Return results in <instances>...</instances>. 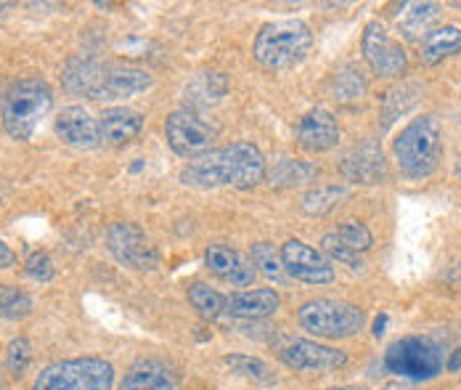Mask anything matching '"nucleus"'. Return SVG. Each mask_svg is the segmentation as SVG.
<instances>
[{
    "label": "nucleus",
    "instance_id": "f257e3e1",
    "mask_svg": "<svg viewBox=\"0 0 461 390\" xmlns=\"http://www.w3.org/2000/svg\"><path fill=\"white\" fill-rule=\"evenodd\" d=\"M393 157L401 173L411 181L429 178L443 159V128L438 117H414L393 141Z\"/></svg>",
    "mask_w": 461,
    "mask_h": 390
},
{
    "label": "nucleus",
    "instance_id": "f03ea898",
    "mask_svg": "<svg viewBox=\"0 0 461 390\" xmlns=\"http://www.w3.org/2000/svg\"><path fill=\"white\" fill-rule=\"evenodd\" d=\"M53 106V91L46 80L41 77H27L5 88L0 96V117L3 128L11 139L16 141H30Z\"/></svg>",
    "mask_w": 461,
    "mask_h": 390
},
{
    "label": "nucleus",
    "instance_id": "7ed1b4c3",
    "mask_svg": "<svg viewBox=\"0 0 461 390\" xmlns=\"http://www.w3.org/2000/svg\"><path fill=\"white\" fill-rule=\"evenodd\" d=\"M313 49V32L303 19H278L255 38V59L268 69H294Z\"/></svg>",
    "mask_w": 461,
    "mask_h": 390
},
{
    "label": "nucleus",
    "instance_id": "20e7f679",
    "mask_svg": "<svg viewBox=\"0 0 461 390\" xmlns=\"http://www.w3.org/2000/svg\"><path fill=\"white\" fill-rule=\"evenodd\" d=\"M297 322L308 335H316L323 340H342V338H353L364 330L366 313H364V308H358L353 303L316 297V300H308L297 311Z\"/></svg>",
    "mask_w": 461,
    "mask_h": 390
},
{
    "label": "nucleus",
    "instance_id": "39448f33",
    "mask_svg": "<svg viewBox=\"0 0 461 390\" xmlns=\"http://www.w3.org/2000/svg\"><path fill=\"white\" fill-rule=\"evenodd\" d=\"M114 385V367L104 358L83 356V358H64L46 367L32 390H112Z\"/></svg>",
    "mask_w": 461,
    "mask_h": 390
},
{
    "label": "nucleus",
    "instance_id": "423d86ee",
    "mask_svg": "<svg viewBox=\"0 0 461 390\" xmlns=\"http://www.w3.org/2000/svg\"><path fill=\"white\" fill-rule=\"evenodd\" d=\"M387 372L409 380H432L443 372V353L427 338H403L384 353Z\"/></svg>",
    "mask_w": 461,
    "mask_h": 390
},
{
    "label": "nucleus",
    "instance_id": "0eeeda50",
    "mask_svg": "<svg viewBox=\"0 0 461 390\" xmlns=\"http://www.w3.org/2000/svg\"><path fill=\"white\" fill-rule=\"evenodd\" d=\"M106 247L117 258V263L136 268V271H151L159 263L157 247L146 237V231L136 223H114L106 231Z\"/></svg>",
    "mask_w": 461,
    "mask_h": 390
},
{
    "label": "nucleus",
    "instance_id": "6e6552de",
    "mask_svg": "<svg viewBox=\"0 0 461 390\" xmlns=\"http://www.w3.org/2000/svg\"><path fill=\"white\" fill-rule=\"evenodd\" d=\"M364 59L371 67L374 75L379 77H401L409 69V53L406 49L390 38V32L384 30V24L379 22H369L364 30Z\"/></svg>",
    "mask_w": 461,
    "mask_h": 390
},
{
    "label": "nucleus",
    "instance_id": "1a4fd4ad",
    "mask_svg": "<svg viewBox=\"0 0 461 390\" xmlns=\"http://www.w3.org/2000/svg\"><path fill=\"white\" fill-rule=\"evenodd\" d=\"M281 260L284 268L292 279L303 282V285H331L337 279V271L331 266V260L323 255L321 249L305 244L303 240H289L281 244Z\"/></svg>",
    "mask_w": 461,
    "mask_h": 390
},
{
    "label": "nucleus",
    "instance_id": "9d476101",
    "mask_svg": "<svg viewBox=\"0 0 461 390\" xmlns=\"http://www.w3.org/2000/svg\"><path fill=\"white\" fill-rule=\"evenodd\" d=\"M165 136H167V144L170 149L185 157V159H194L204 151H210L212 144V128L191 109H178L167 117L165 122Z\"/></svg>",
    "mask_w": 461,
    "mask_h": 390
},
{
    "label": "nucleus",
    "instance_id": "9b49d317",
    "mask_svg": "<svg viewBox=\"0 0 461 390\" xmlns=\"http://www.w3.org/2000/svg\"><path fill=\"white\" fill-rule=\"evenodd\" d=\"M278 358L297 372H334L348 364V353L316 340H286L278 348Z\"/></svg>",
    "mask_w": 461,
    "mask_h": 390
},
{
    "label": "nucleus",
    "instance_id": "f8f14e48",
    "mask_svg": "<svg viewBox=\"0 0 461 390\" xmlns=\"http://www.w3.org/2000/svg\"><path fill=\"white\" fill-rule=\"evenodd\" d=\"M204 266L210 274H215L218 279L229 282L233 287H252L258 277L255 263L229 244H210L204 249Z\"/></svg>",
    "mask_w": 461,
    "mask_h": 390
},
{
    "label": "nucleus",
    "instance_id": "ddd939ff",
    "mask_svg": "<svg viewBox=\"0 0 461 390\" xmlns=\"http://www.w3.org/2000/svg\"><path fill=\"white\" fill-rule=\"evenodd\" d=\"M339 170L348 181L364 184V186L387 181V159L376 141H366L361 147L345 151L339 159Z\"/></svg>",
    "mask_w": 461,
    "mask_h": 390
},
{
    "label": "nucleus",
    "instance_id": "4468645a",
    "mask_svg": "<svg viewBox=\"0 0 461 390\" xmlns=\"http://www.w3.org/2000/svg\"><path fill=\"white\" fill-rule=\"evenodd\" d=\"M181 184L194 186V189H218V186H230L229 170V151L223 149H210L194 159H188L181 170Z\"/></svg>",
    "mask_w": 461,
    "mask_h": 390
},
{
    "label": "nucleus",
    "instance_id": "2eb2a0df",
    "mask_svg": "<svg viewBox=\"0 0 461 390\" xmlns=\"http://www.w3.org/2000/svg\"><path fill=\"white\" fill-rule=\"evenodd\" d=\"M56 136L75 149H95L101 147V131L98 120H93L88 109L83 106H64L56 117Z\"/></svg>",
    "mask_w": 461,
    "mask_h": 390
},
{
    "label": "nucleus",
    "instance_id": "dca6fc26",
    "mask_svg": "<svg viewBox=\"0 0 461 390\" xmlns=\"http://www.w3.org/2000/svg\"><path fill=\"white\" fill-rule=\"evenodd\" d=\"M229 151V170H230V186L239 192H249L255 189L263 178H266V157L263 151L249 144V141H236L226 147Z\"/></svg>",
    "mask_w": 461,
    "mask_h": 390
},
{
    "label": "nucleus",
    "instance_id": "f3484780",
    "mask_svg": "<svg viewBox=\"0 0 461 390\" xmlns=\"http://www.w3.org/2000/svg\"><path fill=\"white\" fill-rule=\"evenodd\" d=\"M297 144L311 154H323L337 147L339 144L337 117L326 109H311L297 125Z\"/></svg>",
    "mask_w": 461,
    "mask_h": 390
},
{
    "label": "nucleus",
    "instance_id": "a211bd4d",
    "mask_svg": "<svg viewBox=\"0 0 461 390\" xmlns=\"http://www.w3.org/2000/svg\"><path fill=\"white\" fill-rule=\"evenodd\" d=\"M151 88V75L139 67H106L95 101H120Z\"/></svg>",
    "mask_w": 461,
    "mask_h": 390
},
{
    "label": "nucleus",
    "instance_id": "6ab92c4d",
    "mask_svg": "<svg viewBox=\"0 0 461 390\" xmlns=\"http://www.w3.org/2000/svg\"><path fill=\"white\" fill-rule=\"evenodd\" d=\"M143 128V114L128 106H112L104 109L101 120H98V131H101V144L106 147H125L131 144Z\"/></svg>",
    "mask_w": 461,
    "mask_h": 390
},
{
    "label": "nucleus",
    "instance_id": "aec40b11",
    "mask_svg": "<svg viewBox=\"0 0 461 390\" xmlns=\"http://www.w3.org/2000/svg\"><path fill=\"white\" fill-rule=\"evenodd\" d=\"M104 64L95 61L93 56H75L67 61L64 67V88L75 96H88L95 101L98 96V88H101V80H104Z\"/></svg>",
    "mask_w": 461,
    "mask_h": 390
},
{
    "label": "nucleus",
    "instance_id": "412c9836",
    "mask_svg": "<svg viewBox=\"0 0 461 390\" xmlns=\"http://www.w3.org/2000/svg\"><path fill=\"white\" fill-rule=\"evenodd\" d=\"M176 372L159 358H140L122 377L120 390H176Z\"/></svg>",
    "mask_w": 461,
    "mask_h": 390
},
{
    "label": "nucleus",
    "instance_id": "4be33fe9",
    "mask_svg": "<svg viewBox=\"0 0 461 390\" xmlns=\"http://www.w3.org/2000/svg\"><path fill=\"white\" fill-rule=\"evenodd\" d=\"M281 305V297L271 287H260V290H241L226 297V313L236 319H266L274 316Z\"/></svg>",
    "mask_w": 461,
    "mask_h": 390
},
{
    "label": "nucleus",
    "instance_id": "5701e85b",
    "mask_svg": "<svg viewBox=\"0 0 461 390\" xmlns=\"http://www.w3.org/2000/svg\"><path fill=\"white\" fill-rule=\"evenodd\" d=\"M440 3H406L398 14V30L406 41H419L432 32V24L440 19Z\"/></svg>",
    "mask_w": 461,
    "mask_h": 390
},
{
    "label": "nucleus",
    "instance_id": "b1692460",
    "mask_svg": "<svg viewBox=\"0 0 461 390\" xmlns=\"http://www.w3.org/2000/svg\"><path fill=\"white\" fill-rule=\"evenodd\" d=\"M461 50V27L446 24L432 30L424 41H421V61L424 64H438L446 56H454Z\"/></svg>",
    "mask_w": 461,
    "mask_h": 390
},
{
    "label": "nucleus",
    "instance_id": "393cba45",
    "mask_svg": "<svg viewBox=\"0 0 461 390\" xmlns=\"http://www.w3.org/2000/svg\"><path fill=\"white\" fill-rule=\"evenodd\" d=\"M226 91H229V77L223 72H199L188 83L185 98L191 106H210L226 96Z\"/></svg>",
    "mask_w": 461,
    "mask_h": 390
},
{
    "label": "nucleus",
    "instance_id": "a878e982",
    "mask_svg": "<svg viewBox=\"0 0 461 390\" xmlns=\"http://www.w3.org/2000/svg\"><path fill=\"white\" fill-rule=\"evenodd\" d=\"M223 364L229 367L236 377H244L255 385H274L276 383V372L263 361V358H255V356H244V353H229L223 356Z\"/></svg>",
    "mask_w": 461,
    "mask_h": 390
},
{
    "label": "nucleus",
    "instance_id": "bb28decb",
    "mask_svg": "<svg viewBox=\"0 0 461 390\" xmlns=\"http://www.w3.org/2000/svg\"><path fill=\"white\" fill-rule=\"evenodd\" d=\"M348 196H350L348 186H337V184L316 186V189H311L308 195L303 196V213L311 215V218H323L331 210H337Z\"/></svg>",
    "mask_w": 461,
    "mask_h": 390
},
{
    "label": "nucleus",
    "instance_id": "cd10ccee",
    "mask_svg": "<svg viewBox=\"0 0 461 390\" xmlns=\"http://www.w3.org/2000/svg\"><path fill=\"white\" fill-rule=\"evenodd\" d=\"M319 176V168L313 162H303V159H278L271 170V186H303L311 184Z\"/></svg>",
    "mask_w": 461,
    "mask_h": 390
},
{
    "label": "nucleus",
    "instance_id": "c85d7f7f",
    "mask_svg": "<svg viewBox=\"0 0 461 390\" xmlns=\"http://www.w3.org/2000/svg\"><path fill=\"white\" fill-rule=\"evenodd\" d=\"M188 300L202 319H218L226 311V297L218 290H212L210 285H202V282L188 287Z\"/></svg>",
    "mask_w": 461,
    "mask_h": 390
},
{
    "label": "nucleus",
    "instance_id": "c756f323",
    "mask_svg": "<svg viewBox=\"0 0 461 390\" xmlns=\"http://www.w3.org/2000/svg\"><path fill=\"white\" fill-rule=\"evenodd\" d=\"M249 260L255 263L258 271H263L268 279L274 282H284L286 277V268H284V260H281V252L274 249V244L268 242H258L252 244V252H249Z\"/></svg>",
    "mask_w": 461,
    "mask_h": 390
},
{
    "label": "nucleus",
    "instance_id": "7c9ffc66",
    "mask_svg": "<svg viewBox=\"0 0 461 390\" xmlns=\"http://www.w3.org/2000/svg\"><path fill=\"white\" fill-rule=\"evenodd\" d=\"M32 311V297L19 290V287H5L0 285V319L16 322L24 319Z\"/></svg>",
    "mask_w": 461,
    "mask_h": 390
},
{
    "label": "nucleus",
    "instance_id": "2f4dec72",
    "mask_svg": "<svg viewBox=\"0 0 461 390\" xmlns=\"http://www.w3.org/2000/svg\"><path fill=\"white\" fill-rule=\"evenodd\" d=\"M334 237L345 244L348 249L358 252V255H361V252H366V249H371V244H374L371 231L364 226V223H358V221H348V223L337 226Z\"/></svg>",
    "mask_w": 461,
    "mask_h": 390
},
{
    "label": "nucleus",
    "instance_id": "473e14b6",
    "mask_svg": "<svg viewBox=\"0 0 461 390\" xmlns=\"http://www.w3.org/2000/svg\"><path fill=\"white\" fill-rule=\"evenodd\" d=\"M32 361V342L27 338H14L8 342V350H5V364H8V372L14 377H22L27 372Z\"/></svg>",
    "mask_w": 461,
    "mask_h": 390
},
{
    "label": "nucleus",
    "instance_id": "72a5a7b5",
    "mask_svg": "<svg viewBox=\"0 0 461 390\" xmlns=\"http://www.w3.org/2000/svg\"><path fill=\"white\" fill-rule=\"evenodd\" d=\"M321 252L326 255V258H331V260H337V263H342V266H348V268H353V271H358V268L364 266L361 255H358V252H353V249H348V247L339 242L334 234H326V237H323Z\"/></svg>",
    "mask_w": 461,
    "mask_h": 390
},
{
    "label": "nucleus",
    "instance_id": "f704fd0d",
    "mask_svg": "<svg viewBox=\"0 0 461 390\" xmlns=\"http://www.w3.org/2000/svg\"><path fill=\"white\" fill-rule=\"evenodd\" d=\"M24 271L35 282H50L53 274H56V266H53V260H50L48 252L38 249V252H30V258L24 260Z\"/></svg>",
    "mask_w": 461,
    "mask_h": 390
},
{
    "label": "nucleus",
    "instance_id": "c9c22d12",
    "mask_svg": "<svg viewBox=\"0 0 461 390\" xmlns=\"http://www.w3.org/2000/svg\"><path fill=\"white\" fill-rule=\"evenodd\" d=\"M16 263V255H14V249L8 247V244L0 240V268H11Z\"/></svg>",
    "mask_w": 461,
    "mask_h": 390
},
{
    "label": "nucleus",
    "instance_id": "e433bc0d",
    "mask_svg": "<svg viewBox=\"0 0 461 390\" xmlns=\"http://www.w3.org/2000/svg\"><path fill=\"white\" fill-rule=\"evenodd\" d=\"M446 369H448V372H459L461 369V348H456V350L448 356V361H446Z\"/></svg>",
    "mask_w": 461,
    "mask_h": 390
},
{
    "label": "nucleus",
    "instance_id": "4c0bfd02",
    "mask_svg": "<svg viewBox=\"0 0 461 390\" xmlns=\"http://www.w3.org/2000/svg\"><path fill=\"white\" fill-rule=\"evenodd\" d=\"M384 327H387V313H379L374 319V338H382L384 335Z\"/></svg>",
    "mask_w": 461,
    "mask_h": 390
},
{
    "label": "nucleus",
    "instance_id": "58836bf2",
    "mask_svg": "<svg viewBox=\"0 0 461 390\" xmlns=\"http://www.w3.org/2000/svg\"><path fill=\"white\" fill-rule=\"evenodd\" d=\"M329 390H364V388H356V385H339V388H329Z\"/></svg>",
    "mask_w": 461,
    "mask_h": 390
},
{
    "label": "nucleus",
    "instance_id": "ea45409f",
    "mask_svg": "<svg viewBox=\"0 0 461 390\" xmlns=\"http://www.w3.org/2000/svg\"><path fill=\"white\" fill-rule=\"evenodd\" d=\"M140 168H143V162H133V165H131V170H133V173H139Z\"/></svg>",
    "mask_w": 461,
    "mask_h": 390
},
{
    "label": "nucleus",
    "instance_id": "a19ab883",
    "mask_svg": "<svg viewBox=\"0 0 461 390\" xmlns=\"http://www.w3.org/2000/svg\"><path fill=\"white\" fill-rule=\"evenodd\" d=\"M5 8H8V5H3V3H0V19H3V14H5Z\"/></svg>",
    "mask_w": 461,
    "mask_h": 390
},
{
    "label": "nucleus",
    "instance_id": "79ce46f5",
    "mask_svg": "<svg viewBox=\"0 0 461 390\" xmlns=\"http://www.w3.org/2000/svg\"><path fill=\"white\" fill-rule=\"evenodd\" d=\"M382 390H401V388H382Z\"/></svg>",
    "mask_w": 461,
    "mask_h": 390
}]
</instances>
